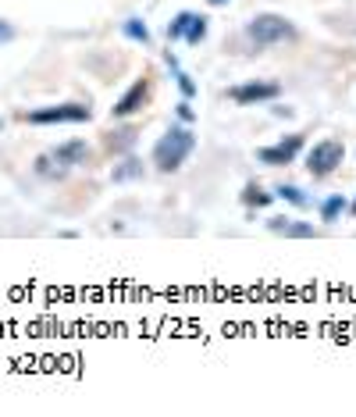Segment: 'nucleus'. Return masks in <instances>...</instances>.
Returning a JSON list of instances; mask_svg holds the SVG:
<instances>
[{
  "mask_svg": "<svg viewBox=\"0 0 356 417\" xmlns=\"http://www.w3.org/2000/svg\"><path fill=\"white\" fill-rule=\"evenodd\" d=\"M196 150V132L189 129V125H171L157 143H153V153H150V161H153V168L157 171H178L185 161H189V153Z\"/></svg>",
  "mask_w": 356,
  "mask_h": 417,
  "instance_id": "nucleus-1",
  "label": "nucleus"
},
{
  "mask_svg": "<svg viewBox=\"0 0 356 417\" xmlns=\"http://www.w3.org/2000/svg\"><path fill=\"white\" fill-rule=\"evenodd\" d=\"M246 36H249L253 47H278V43L296 40V26H292L285 15L264 11V15H257V18L246 22Z\"/></svg>",
  "mask_w": 356,
  "mask_h": 417,
  "instance_id": "nucleus-2",
  "label": "nucleus"
},
{
  "mask_svg": "<svg viewBox=\"0 0 356 417\" xmlns=\"http://www.w3.org/2000/svg\"><path fill=\"white\" fill-rule=\"evenodd\" d=\"M90 118H93L90 104H50V107L26 111V121L33 125H65V121H90Z\"/></svg>",
  "mask_w": 356,
  "mask_h": 417,
  "instance_id": "nucleus-3",
  "label": "nucleus"
},
{
  "mask_svg": "<svg viewBox=\"0 0 356 417\" xmlns=\"http://www.w3.org/2000/svg\"><path fill=\"white\" fill-rule=\"evenodd\" d=\"M342 157H345V146H342L338 139H320V143H313L310 153H306V171H310L313 178H328V175L342 164Z\"/></svg>",
  "mask_w": 356,
  "mask_h": 417,
  "instance_id": "nucleus-4",
  "label": "nucleus"
},
{
  "mask_svg": "<svg viewBox=\"0 0 356 417\" xmlns=\"http://www.w3.org/2000/svg\"><path fill=\"white\" fill-rule=\"evenodd\" d=\"M228 97L239 104V107H253V104H271L281 97V86L271 82V79H249V82H239L228 90Z\"/></svg>",
  "mask_w": 356,
  "mask_h": 417,
  "instance_id": "nucleus-5",
  "label": "nucleus"
},
{
  "mask_svg": "<svg viewBox=\"0 0 356 417\" xmlns=\"http://www.w3.org/2000/svg\"><path fill=\"white\" fill-rule=\"evenodd\" d=\"M303 132H292V136H285V139H278L274 146H260L257 150V161L260 164H267V168H281V164H292L296 157H299V150H303Z\"/></svg>",
  "mask_w": 356,
  "mask_h": 417,
  "instance_id": "nucleus-6",
  "label": "nucleus"
},
{
  "mask_svg": "<svg viewBox=\"0 0 356 417\" xmlns=\"http://www.w3.org/2000/svg\"><path fill=\"white\" fill-rule=\"evenodd\" d=\"M146 100H150V79L143 75V79H136V82L114 100L111 114H114V118H132V114H139V111L146 107Z\"/></svg>",
  "mask_w": 356,
  "mask_h": 417,
  "instance_id": "nucleus-7",
  "label": "nucleus"
},
{
  "mask_svg": "<svg viewBox=\"0 0 356 417\" xmlns=\"http://www.w3.org/2000/svg\"><path fill=\"white\" fill-rule=\"evenodd\" d=\"M50 157L68 171V168H79V164H86L90 161V143L86 139H65V143H58L54 150H50Z\"/></svg>",
  "mask_w": 356,
  "mask_h": 417,
  "instance_id": "nucleus-8",
  "label": "nucleus"
},
{
  "mask_svg": "<svg viewBox=\"0 0 356 417\" xmlns=\"http://www.w3.org/2000/svg\"><path fill=\"white\" fill-rule=\"evenodd\" d=\"M267 229L274 236H285V239H313L317 236V229L310 222H296V218H271Z\"/></svg>",
  "mask_w": 356,
  "mask_h": 417,
  "instance_id": "nucleus-9",
  "label": "nucleus"
},
{
  "mask_svg": "<svg viewBox=\"0 0 356 417\" xmlns=\"http://www.w3.org/2000/svg\"><path fill=\"white\" fill-rule=\"evenodd\" d=\"M317 211H320V222H324V225H331V222H338V218L349 211V200H345L342 193H331L328 200H320V203H317Z\"/></svg>",
  "mask_w": 356,
  "mask_h": 417,
  "instance_id": "nucleus-10",
  "label": "nucleus"
},
{
  "mask_svg": "<svg viewBox=\"0 0 356 417\" xmlns=\"http://www.w3.org/2000/svg\"><path fill=\"white\" fill-rule=\"evenodd\" d=\"M274 200H285V203H292V207H299V211H306V207H313V196H306L299 185H278L274 189Z\"/></svg>",
  "mask_w": 356,
  "mask_h": 417,
  "instance_id": "nucleus-11",
  "label": "nucleus"
},
{
  "mask_svg": "<svg viewBox=\"0 0 356 417\" xmlns=\"http://www.w3.org/2000/svg\"><path fill=\"white\" fill-rule=\"evenodd\" d=\"M111 178L114 182H136V178H143V161L139 157H125L122 164H114Z\"/></svg>",
  "mask_w": 356,
  "mask_h": 417,
  "instance_id": "nucleus-12",
  "label": "nucleus"
},
{
  "mask_svg": "<svg viewBox=\"0 0 356 417\" xmlns=\"http://www.w3.org/2000/svg\"><path fill=\"white\" fill-rule=\"evenodd\" d=\"M122 33H125L132 43H143V47H150V40H153V36H150V26H146L143 18H125V22H122Z\"/></svg>",
  "mask_w": 356,
  "mask_h": 417,
  "instance_id": "nucleus-13",
  "label": "nucleus"
},
{
  "mask_svg": "<svg viewBox=\"0 0 356 417\" xmlns=\"http://www.w3.org/2000/svg\"><path fill=\"white\" fill-rule=\"evenodd\" d=\"M193 15L196 11H178L171 22H168V40L175 43V40H185V33H189V26H193Z\"/></svg>",
  "mask_w": 356,
  "mask_h": 417,
  "instance_id": "nucleus-14",
  "label": "nucleus"
},
{
  "mask_svg": "<svg viewBox=\"0 0 356 417\" xmlns=\"http://www.w3.org/2000/svg\"><path fill=\"white\" fill-rule=\"evenodd\" d=\"M271 200H274V193H264L257 182H249V185L242 189V203H246V207H267Z\"/></svg>",
  "mask_w": 356,
  "mask_h": 417,
  "instance_id": "nucleus-15",
  "label": "nucleus"
},
{
  "mask_svg": "<svg viewBox=\"0 0 356 417\" xmlns=\"http://www.w3.org/2000/svg\"><path fill=\"white\" fill-rule=\"evenodd\" d=\"M207 29H210L207 18H203V15H193V26H189V33H185V43H189V47H200V43L207 40Z\"/></svg>",
  "mask_w": 356,
  "mask_h": 417,
  "instance_id": "nucleus-16",
  "label": "nucleus"
},
{
  "mask_svg": "<svg viewBox=\"0 0 356 417\" xmlns=\"http://www.w3.org/2000/svg\"><path fill=\"white\" fill-rule=\"evenodd\" d=\"M136 143V129H122V132H111L107 136V146L111 150H125V146H132Z\"/></svg>",
  "mask_w": 356,
  "mask_h": 417,
  "instance_id": "nucleus-17",
  "label": "nucleus"
},
{
  "mask_svg": "<svg viewBox=\"0 0 356 417\" xmlns=\"http://www.w3.org/2000/svg\"><path fill=\"white\" fill-rule=\"evenodd\" d=\"M171 72H175V82H178L182 97H185V100H193V97H196V82H193V75H189V72H182V68H171Z\"/></svg>",
  "mask_w": 356,
  "mask_h": 417,
  "instance_id": "nucleus-18",
  "label": "nucleus"
},
{
  "mask_svg": "<svg viewBox=\"0 0 356 417\" xmlns=\"http://www.w3.org/2000/svg\"><path fill=\"white\" fill-rule=\"evenodd\" d=\"M175 114H178L185 125H193V118H196V111H193V104H189V100H182V104L175 107Z\"/></svg>",
  "mask_w": 356,
  "mask_h": 417,
  "instance_id": "nucleus-19",
  "label": "nucleus"
},
{
  "mask_svg": "<svg viewBox=\"0 0 356 417\" xmlns=\"http://www.w3.org/2000/svg\"><path fill=\"white\" fill-rule=\"evenodd\" d=\"M11 40H15V26L0 18V43H11Z\"/></svg>",
  "mask_w": 356,
  "mask_h": 417,
  "instance_id": "nucleus-20",
  "label": "nucleus"
},
{
  "mask_svg": "<svg viewBox=\"0 0 356 417\" xmlns=\"http://www.w3.org/2000/svg\"><path fill=\"white\" fill-rule=\"evenodd\" d=\"M207 4H214V8H217V4H228V0H207Z\"/></svg>",
  "mask_w": 356,
  "mask_h": 417,
  "instance_id": "nucleus-21",
  "label": "nucleus"
},
{
  "mask_svg": "<svg viewBox=\"0 0 356 417\" xmlns=\"http://www.w3.org/2000/svg\"><path fill=\"white\" fill-rule=\"evenodd\" d=\"M349 211H352V215H356V200H352V203H349Z\"/></svg>",
  "mask_w": 356,
  "mask_h": 417,
  "instance_id": "nucleus-22",
  "label": "nucleus"
}]
</instances>
